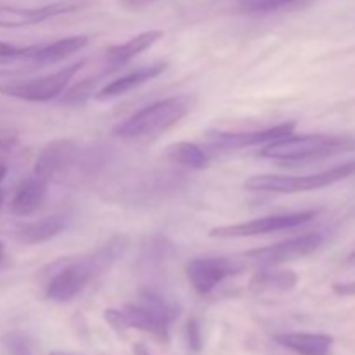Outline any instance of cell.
<instances>
[{"instance_id":"30","label":"cell","mask_w":355,"mask_h":355,"mask_svg":"<svg viewBox=\"0 0 355 355\" xmlns=\"http://www.w3.org/2000/svg\"><path fill=\"white\" fill-rule=\"evenodd\" d=\"M21 49H23V47H17V45L7 44V42H2V40H0V58H2V55L16 54V52H19Z\"/></svg>"},{"instance_id":"1","label":"cell","mask_w":355,"mask_h":355,"mask_svg":"<svg viewBox=\"0 0 355 355\" xmlns=\"http://www.w3.org/2000/svg\"><path fill=\"white\" fill-rule=\"evenodd\" d=\"M193 106L194 99L191 96L166 97L142 107L127 120L120 121L113 132L125 141H146V139L158 137L186 118L193 111Z\"/></svg>"},{"instance_id":"6","label":"cell","mask_w":355,"mask_h":355,"mask_svg":"<svg viewBox=\"0 0 355 355\" xmlns=\"http://www.w3.org/2000/svg\"><path fill=\"white\" fill-rule=\"evenodd\" d=\"M321 214V210H304V211H291V214L269 215V217L253 218L248 222H239V224L220 225L210 231V238L218 239H234V238H252V236L269 234V232L286 231V229H295L298 225H304L311 222Z\"/></svg>"},{"instance_id":"35","label":"cell","mask_w":355,"mask_h":355,"mask_svg":"<svg viewBox=\"0 0 355 355\" xmlns=\"http://www.w3.org/2000/svg\"><path fill=\"white\" fill-rule=\"evenodd\" d=\"M3 200H6V193H3V191L0 189V208H2V205H3Z\"/></svg>"},{"instance_id":"23","label":"cell","mask_w":355,"mask_h":355,"mask_svg":"<svg viewBox=\"0 0 355 355\" xmlns=\"http://www.w3.org/2000/svg\"><path fill=\"white\" fill-rule=\"evenodd\" d=\"M168 252H170V245L166 243V239L159 238V236H155V238L149 239V243L144 246V250H142L141 266H146V267L158 266L162 260L166 259Z\"/></svg>"},{"instance_id":"7","label":"cell","mask_w":355,"mask_h":355,"mask_svg":"<svg viewBox=\"0 0 355 355\" xmlns=\"http://www.w3.org/2000/svg\"><path fill=\"white\" fill-rule=\"evenodd\" d=\"M322 241L324 238L319 232H307V234L297 236V238L286 239V241L276 243V245L250 250L239 257L246 263H253L259 267L283 266V263L295 262V260L312 255L322 245Z\"/></svg>"},{"instance_id":"4","label":"cell","mask_w":355,"mask_h":355,"mask_svg":"<svg viewBox=\"0 0 355 355\" xmlns=\"http://www.w3.org/2000/svg\"><path fill=\"white\" fill-rule=\"evenodd\" d=\"M354 173L355 159L354 162L342 163L338 166H333V168L324 170V172L309 173V175H253L246 180L245 187L250 191H255V193H305V191L333 186V184L354 175Z\"/></svg>"},{"instance_id":"16","label":"cell","mask_w":355,"mask_h":355,"mask_svg":"<svg viewBox=\"0 0 355 355\" xmlns=\"http://www.w3.org/2000/svg\"><path fill=\"white\" fill-rule=\"evenodd\" d=\"M274 342L298 355H329L335 340L324 333H279Z\"/></svg>"},{"instance_id":"9","label":"cell","mask_w":355,"mask_h":355,"mask_svg":"<svg viewBox=\"0 0 355 355\" xmlns=\"http://www.w3.org/2000/svg\"><path fill=\"white\" fill-rule=\"evenodd\" d=\"M248 267V263L239 259L229 257H201L193 259L186 266V276L194 290L200 295H208L214 291L222 281L227 277L238 276Z\"/></svg>"},{"instance_id":"27","label":"cell","mask_w":355,"mask_h":355,"mask_svg":"<svg viewBox=\"0 0 355 355\" xmlns=\"http://www.w3.org/2000/svg\"><path fill=\"white\" fill-rule=\"evenodd\" d=\"M104 319H106L107 324L114 329L116 333H125L127 331V326H125L123 321V314L121 311H116V309H110V311L104 312Z\"/></svg>"},{"instance_id":"36","label":"cell","mask_w":355,"mask_h":355,"mask_svg":"<svg viewBox=\"0 0 355 355\" xmlns=\"http://www.w3.org/2000/svg\"><path fill=\"white\" fill-rule=\"evenodd\" d=\"M349 262H354V263H355V252H352V253H350V255H349Z\"/></svg>"},{"instance_id":"34","label":"cell","mask_w":355,"mask_h":355,"mask_svg":"<svg viewBox=\"0 0 355 355\" xmlns=\"http://www.w3.org/2000/svg\"><path fill=\"white\" fill-rule=\"evenodd\" d=\"M51 355H76V354H71V352H64V350H54Z\"/></svg>"},{"instance_id":"12","label":"cell","mask_w":355,"mask_h":355,"mask_svg":"<svg viewBox=\"0 0 355 355\" xmlns=\"http://www.w3.org/2000/svg\"><path fill=\"white\" fill-rule=\"evenodd\" d=\"M82 9V2L62 0L40 7H16L0 3V28H23Z\"/></svg>"},{"instance_id":"20","label":"cell","mask_w":355,"mask_h":355,"mask_svg":"<svg viewBox=\"0 0 355 355\" xmlns=\"http://www.w3.org/2000/svg\"><path fill=\"white\" fill-rule=\"evenodd\" d=\"M38 45L40 44L28 45V47H23L16 54L2 55L0 58V76H6V78H9V76H21L44 68L37 58Z\"/></svg>"},{"instance_id":"3","label":"cell","mask_w":355,"mask_h":355,"mask_svg":"<svg viewBox=\"0 0 355 355\" xmlns=\"http://www.w3.org/2000/svg\"><path fill=\"white\" fill-rule=\"evenodd\" d=\"M121 314L127 329L135 328L158 342H168L170 326L179 318L180 305L155 288H144L139 291L137 300L121 309Z\"/></svg>"},{"instance_id":"25","label":"cell","mask_w":355,"mask_h":355,"mask_svg":"<svg viewBox=\"0 0 355 355\" xmlns=\"http://www.w3.org/2000/svg\"><path fill=\"white\" fill-rule=\"evenodd\" d=\"M297 2V0H239L238 7L241 12L257 14V12H270V10L281 9L284 6Z\"/></svg>"},{"instance_id":"17","label":"cell","mask_w":355,"mask_h":355,"mask_svg":"<svg viewBox=\"0 0 355 355\" xmlns=\"http://www.w3.org/2000/svg\"><path fill=\"white\" fill-rule=\"evenodd\" d=\"M47 186L49 182L37 175L23 180L10 200V211L17 217H28L40 210L47 200Z\"/></svg>"},{"instance_id":"31","label":"cell","mask_w":355,"mask_h":355,"mask_svg":"<svg viewBox=\"0 0 355 355\" xmlns=\"http://www.w3.org/2000/svg\"><path fill=\"white\" fill-rule=\"evenodd\" d=\"M134 354L135 355H153L151 352H149V349L144 345V343H135V345H134Z\"/></svg>"},{"instance_id":"22","label":"cell","mask_w":355,"mask_h":355,"mask_svg":"<svg viewBox=\"0 0 355 355\" xmlns=\"http://www.w3.org/2000/svg\"><path fill=\"white\" fill-rule=\"evenodd\" d=\"M104 76H106L104 73H96L94 76H87L82 82L76 83L75 87H71L61 101L64 104H71V106L83 104L89 97H92L94 94H96V85L104 78Z\"/></svg>"},{"instance_id":"26","label":"cell","mask_w":355,"mask_h":355,"mask_svg":"<svg viewBox=\"0 0 355 355\" xmlns=\"http://www.w3.org/2000/svg\"><path fill=\"white\" fill-rule=\"evenodd\" d=\"M186 342L189 350L200 352L203 347V338H201V326L196 318H191L186 324Z\"/></svg>"},{"instance_id":"2","label":"cell","mask_w":355,"mask_h":355,"mask_svg":"<svg viewBox=\"0 0 355 355\" xmlns=\"http://www.w3.org/2000/svg\"><path fill=\"white\" fill-rule=\"evenodd\" d=\"M355 139L349 135H328V134H307V135H286L283 139L269 142L260 151V156L267 159L283 162L284 165L297 163H311L329 156L354 151Z\"/></svg>"},{"instance_id":"21","label":"cell","mask_w":355,"mask_h":355,"mask_svg":"<svg viewBox=\"0 0 355 355\" xmlns=\"http://www.w3.org/2000/svg\"><path fill=\"white\" fill-rule=\"evenodd\" d=\"M166 158L172 163L191 170H203L208 166V155L194 142H175L166 149Z\"/></svg>"},{"instance_id":"14","label":"cell","mask_w":355,"mask_h":355,"mask_svg":"<svg viewBox=\"0 0 355 355\" xmlns=\"http://www.w3.org/2000/svg\"><path fill=\"white\" fill-rule=\"evenodd\" d=\"M166 66L168 64H166L165 61L155 62V64L149 66H142V68L135 69V71L120 76V78L113 80V82H110L107 85H104L103 89H99L94 94V97H96L97 101H107L113 99V97L125 96V94L130 92V90L137 89V87L144 85V83L151 82L156 76L162 75L166 69Z\"/></svg>"},{"instance_id":"13","label":"cell","mask_w":355,"mask_h":355,"mask_svg":"<svg viewBox=\"0 0 355 355\" xmlns=\"http://www.w3.org/2000/svg\"><path fill=\"white\" fill-rule=\"evenodd\" d=\"M159 38H163L162 30H149L128 38L123 44L110 47L103 55V73L107 76L113 71H116V69L123 68L127 62H130L132 59L137 58L141 52L151 49Z\"/></svg>"},{"instance_id":"32","label":"cell","mask_w":355,"mask_h":355,"mask_svg":"<svg viewBox=\"0 0 355 355\" xmlns=\"http://www.w3.org/2000/svg\"><path fill=\"white\" fill-rule=\"evenodd\" d=\"M6 175H7V165H6V163L0 162V182L6 179Z\"/></svg>"},{"instance_id":"24","label":"cell","mask_w":355,"mask_h":355,"mask_svg":"<svg viewBox=\"0 0 355 355\" xmlns=\"http://www.w3.org/2000/svg\"><path fill=\"white\" fill-rule=\"evenodd\" d=\"M7 355H37L30 336L23 331H10L3 336Z\"/></svg>"},{"instance_id":"15","label":"cell","mask_w":355,"mask_h":355,"mask_svg":"<svg viewBox=\"0 0 355 355\" xmlns=\"http://www.w3.org/2000/svg\"><path fill=\"white\" fill-rule=\"evenodd\" d=\"M68 222L69 217L66 214H55L40 220L24 222L14 229V238L23 245H40L61 234L68 227Z\"/></svg>"},{"instance_id":"18","label":"cell","mask_w":355,"mask_h":355,"mask_svg":"<svg viewBox=\"0 0 355 355\" xmlns=\"http://www.w3.org/2000/svg\"><path fill=\"white\" fill-rule=\"evenodd\" d=\"M298 284L295 270L279 269V266L259 267L250 279V290L253 293H284L291 291Z\"/></svg>"},{"instance_id":"29","label":"cell","mask_w":355,"mask_h":355,"mask_svg":"<svg viewBox=\"0 0 355 355\" xmlns=\"http://www.w3.org/2000/svg\"><path fill=\"white\" fill-rule=\"evenodd\" d=\"M159 2V0H120V3L127 9H142L146 6H151V3Z\"/></svg>"},{"instance_id":"19","label":"cell","mask_w":355,"mask_h":355,"mask_svg":"<svg viewBox=\"0 0 355 355\" xmlns=\"http://www.w3.org/2000/svg\"><path fill=\"white\" fill-rule=\"evenodd\" d=\"M89 44L87 35H73V37L61 38L52 44H40L37 49V58L42 66L55 64V62L64 61L69 55L76 54Z\"/></svg>"},{"instance_id":"11","label":"cell","mask_w":355,"mask_h":355,"mask_svg":"<svg viewBox=\"0 0 355 355\" xmlns=\"http://www.w3.org/2000/svg\"><path fill=\"white\" fill-rule=\"evenodd\" d=\"M78 153V144L71 139H58V141L49 142L38 153L33 175L40 177L45 182L59 179L75 165Z\"/></svg>"},{"instance_id":"10","label":"cell","mask_w":355,"mask_h":355,"mask_svg":"<svg viewBox=\"0 0 355 355\" xmlns=\"http://www.w3.org/2000/svg\"><path fill=\"white\" fill-rule=\"evenodd\" d=\"M297 128L295 121H284V123L276 125V127L263 128V130H246V132H224V130H211L208 132L207 137L208 146L215 149H243L253 148V146L269 144V142L283 139L291 135Z\"/></svg>"},{"instance_id":"8","label":"cell","mask_w":355,"mask_h":355,"mask_svg":"<svg viewBox=\"0 0 355 355\" xmlns=\"http://www.w3.org/2000/svg\"><path fill=\"white\" fill-rule=\"evenodd\" d=\"M97 276L89 255H83L82 259L73 260V262L64 263L49 279L45 286V297L58 304H66L73 298L78 297L87 284L94 281Z\"/></svg>"},{"instance_id":"5","label":"cell","mask_w":355,"mask_h":355,"mask_svg":"<svg viewBox=\"0 0 355 355\" xmlns=\"http://www.w3.org/2000/svg\"><path fill=\"white\" fill-rule=\"evenodd\" d=\"M85 64L87 59H82V61L64 66L59 71L40 76V78L3 82L0 83V94L14 97V99L28 101V103H45V101L55 99Z\"/></svg>"},{"instance_id":"28","label":"cell","mask_w":355,"mask_h":355,"mask_svg":"<svg viewBox=\"0 0 355 355\" xmlns=\"http://www.w3.org/2000/svg\"><path fill=\"white\" fill-rule=\"evenodd\" d=\"M333 291H335L338 297H355V279L347 281V283L333 284Z\"/></svg>"},{"instance_id":"33","label":"cell","mask_w":355,"mask_h":355,"mask_svg":"<svg viewBox=\"0 0 355 355\" xmlns=\"http://www.w3.org/2000/svg\"><path fill=\"white\" fill-rule=\"evenodd\" d=\"M3 259H6V252H3V243L0 241V266L3 263Z\"/></svg>"}]
</instances>
